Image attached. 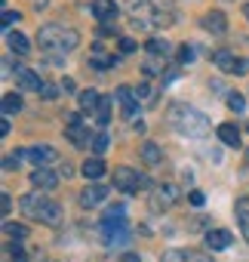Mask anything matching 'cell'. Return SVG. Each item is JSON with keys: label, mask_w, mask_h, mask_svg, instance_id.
Listing matches in <instances>:
<instances>
[{"label": "cell", "mask_w": 249, "mask_h": 262, "mask_svg": "<svg viewBox=\"0 0 249 262\" xmlns=\"http://www.w3.org/2000/svg\"><path fill=\"white\" fill-rule=\"evenodd\" d=\"M166 120L179 136H188V139H203L209 133V117L200 114L197 108H188V105H172L166 111Z\"/></svg>", "instance_id": "obj_1"}, {"label": "cell", "mask_w": 249, "mask_h": 262, "mask_svg": "<svg viewBox=\"0 0 249 262\" xmlns=\"http://www.w3.org/2000/svg\"><path fill=\"white\" fill-rule=\"evenodd\" d=\"M37 43L46 53H71L80 43V34L74 28H62V25H43L37 31Z\"/></svg>", "instance_id": "obj_2"}, {"label": "cell", "mask_w": 249, "mask_h": 262, "mask_svg": "<svg viewBox=\"0 0 249 262\" xmlns=\"http://www.w3.org/2000/svg\"><path fill=\"white\" fill-rule=\"evenodd\" d=\"M22 213L28 216V219H34V222H46V225H59L62 222V207H59V201H49V198H43V194H25L22 198Z\"/></svg>", "instance_id": "obj_3"}, {"label": "cell", "mask_w": 249, "mask_h": 262, "mask_svg": "<svg viewBox=\"0 0 249 262\" xmlns=\"http://www.w3.org/2000/svg\"><path fill=\"white\" fill-rule=\"evenodd\" d=\"M111 182H114V188L123 191V194H136V191H142V188L148 185V179H145L142 173H136L133 167H117L114 176H111Z\"/></svg>", "instance_id": "obj_4"}, {"label": "cell", "mask_w": 249, "mask_h": 262, "mask_svg": "<svg viewBox=\"0 0 249 262\" xmlns=\"http://www.w3.org/2000/svg\"><path fill=\"white\" fill-rule=\"evenodd\" d=\"M102 237H105L108 247H120L130 237V222L123 216H105L102 219Z\"/></svg>", "instance_id": "obj_5"}, {"label": "cell", "mask_w": 249, "mask_h": 262, "mask_svg": "<svg viewBox=\"0 0 249 262\" xmlns=\"http://www.w3.org/2000/svg\"><path fill=\"white\" fill-rule=\"evenodd\" d=\"M209 59H212V65H218L225 74H246V71H249V59H240V56H234V53H228V50H215Z\"/></svg>", "instance_id": "obj_6"}, {"label": "cell", "mask_w": 249, "mask_h": 262, "mask_svg": "<svg viewBox=\"0 0 249 262\" xmlns=\"http://www.w3.org/2000/svg\"><path fill=\"white\" fill-rule=\"evenodd\" d=\"M117 102H120L123 117H136V111H139V96H136L133 86H117Z\"/></svg>", "instance_id": "obj_7"}, {"label": "cell", "mask_w": 249, "mask_h": 262, "mask_svg": "<svg viewBox=\"0 0 249 262\" xmlns=\"http://www.w3.org/2000/svg\"><path fill=\"white\" fill-rule=\"evenodd\" d=\"M65 136H68L77 148H86V145H89V126H83V123H80V117L74 114V117H71V123L65 126Z\"/></svg>", "instance_id": "obj_8"}, {"label": "cell", "mask_w": 249, "mask_h": 262, "mask_svg": "<svg viewBox=\"0 0 249 262\" xmlns=\"http://www.w3.org/2000/svg\"><path fill=\"white\" fill-rule=\"evenodd\" d=\"M31 185H34L37 191H53V188L59 185V173H53V170H46V167H37V170L31 173Z\"/></svg>", "instance_id": "obj_9"}, {"label": "cell", "mask_w": 249, "mask_h": 262, "mask_svg": "<svg viewBox=\"0 0 249 262\" xmlns=\"http://www.w3.org/2000/svg\"><path fill=\"white\" fill-rule=\"evenodd\" d=\"M92 16L102 25H111L117 19V0H92Z\"/></svg>", "instance_id": "obj_10"}, {"label": "cell", "mask_w": 249, "mask_h": 262, "mask_svg": "<svg viewBox=\"0 0 249 262\" xmlns=\"http://www.w3.org/2000/svg\"><path fill=\"white\" fill-rule=\"evenodd\" d=\"M105 198H108V188H105V185H95V182H89V185L80 191V207H86V210H89V207H98Z\"/></svg>", "instance_id": "obj_11"}, {"label": "cell", "mask_w": 249, "mask_h": 262, "mask_svg": "<svg viewBox=\"0 0 249 262\" xmlns=\"http://www.w3.org/2000/svg\"><path fill=\"white\" fill-rule=\"evenodd\" d=\"M200 25H203L209 34H225V31H228V19H225L221 10H209V13L200 19Z\"/></svg>", "instance_id": "obj_12"}, {"label": "cell", "mask_w": 249, "mask_h": 262, "mask_svg": "<svg viewBox=\"0 0 249 262\" xmlns=\"http://www.w3.org/2000/svg\"><path fill=\"white\" fill-rule=\"evenodd\" d=\"M25 158L31 164H37V167H43V164L56 161V148L53 145H34V148H25Z\"/></svg>", "instance_id": "obj_13"}, {"label": "cell", "mask_w": 249, "mask_h": 262, "mask_svg": "<svg viewBox=\"0 0 249 262\" xmlns=\"http://www.w3.org/2000/svg\"><path fill=\"white\" fill-rule=\"evenodd\" d=\"M231 241H234V234L225 231V228H209V231H206V247H209V250H228Z\"/></svg>", "instance_id": "obj_14"}, {"label": "cell", "mask_w": 249, "mask_h": 262, "mask_svg": "<svg viewBox=\"0 0 249 262\" xmlns=\"http://www.w3.org/2000/svg\"><path fill=\"white\" fill-rule=\"evenodd\" d=\"M19 86H22V90H31V93H40V90L46 86V80H43L37 71L22 68V71H19Z\"/></svg>", "instance_id": "obj_15"}, {"label": "cell", "mask_w": 249, "mask_h": 262, "mask_svg": "<svg viewBox=\"0 0 249 262\" xmlns=\"http://www.w3.org/2000/svg\"><path fill=\"white\" fill-rule=\"evenodd\" d=\"M179 201V188L176 185H160L154 191V210H163V207H172Z\"/></svg>", "instance_id": "obj_16"}, {"label": "cell", "mask_w": 249, "mask_h": 262, "mask_svg": "<svg viewBox=\"0 0 249 262\" xmlns=\"http://www.w3.org/2000/svg\"><path fill=\"white\" fill-rule=\"evenodd\" d=\"M7 43H10V50H13L16 56H28V50H31V43H28V37H25L22 31H10V34H7Z\"/></svg>", "instance_id": "obj_17"}, {"label": "cell", "mask_w": 249, "mask_h": 262, "mask_svg": "<svg viewBox=\"0 0 249 262\" xmlns=\"http://www.w3.org/2000/svg\"><path fill=\"white\" fill-rule=\"evenodd\" d=\"M218 139H221L225 145H231V148H240V129H237L234 123H221V126H218Z\"/></svg>", "instance_id": "obj_18"}, {"label": "cell", "mask_w": 249, "mask_h": 262, "mask_svg": "<svg viewBox=\"0 0 249 262\" xmlns=\"http://www.w3.org/2000/svg\"><path fill=\"white\" fill-rule=\"evenodd\" d=\"M83 176H86L89 182H95L98 176H105V161H102V158H95V155H92V158H86V164H83Z\"/></svg>", "instance_id": "obj_19"}, {"label": "cell", "mask_w": 249, "mask_h": 262, "mask_svg": "<svg viewBox=\"0 0 249 262\" xmlns=\"http://www.w3.org/2000/svg\"><path fill=\"white\" fill-rule=\"evenodd\" d=\"M237 222H240V231L249 244V198H240L237 201Z\"/></svg>", "instance_id": "obj_20"}, {"label": "cell", "mask_w": 249, "mask_h": 262, "mask_svg": "<svg viewBox=\"0 0 249 262\" xmlns=\"http://www.w3.org/2000/svg\"><path fill=\"white\" fill-rule=\"evenodd\" d=\"M114 62H117V59H114L111 53H105L102 47H95V50L89 53V65H92V68H111Z\"/></svg>", "instance_id": "obj_21"}, {"label": "cell", "mask_w": 249, "mask_h": 262, "mask_svg": "<svg viewBox=\"0 0 249 262\" xmlns=\"http://www.w3.org/2000/svg\"><path fill=\"white\" fill-rule=\"evenodd\" d=\"M145 53H148V56H160V59H166V56H169V43H166L163 37H151V40L145 43Z\"/></svg>", "instance_id": "obj_22"}, {"label": "cell", "mask_w": 249, "mask_h": 262, "mask_svg": "<svg viewBox=\"0 0 249 262\" xmlns=\"http://www.w3.org/2000/svg\"><path fill=\"white\" fill-rule=\"evenodd\" d=\"M142 161H145L148 167H157V164L163 161V151H160L154 142H145V145H142Z\"/></svg>", "instance_id": "obj_23"}, {"label": "cell", "mask_w": 249, "mask_h": 262, "mask_svg": "<svg viewBox=\"0 0 249 262\" xmlns=\"http://www.w3.org/2000/svg\"><path fill=\"white\" fill-rule=\"evenodd\" d=\"M0 108H4V117L19 114V111H22V96H19V93H7V96H4V105H0Z\"/></svg>", "instance_id": "obj_24"}, {"label": "cell", "mask_w": 249, "mask_h": 262, "mask_svg": "<svg viewBox=\"0 0 249 262\" xmlns=\"http://www.w3.org/2000/svg\"><path fill=\"white\" fill-rule=\"evenodd\" d=\"M77 99H80V111H89V114H95V105H98V99H102V96H98L95 90H83Z\"/></svg>", "instance_id": "obj_25"}, {"label": "cell", "mask_w": 249, "mask_h": 262, "mask_svg": "<svg viewBox=\"0 0 249 262\" xmlns=\"http://www.w3.org/2000/svg\"><path fill=\"white\" fill-rule=\"evenodd\" d=\"M111 96H102L98 99V105H95V120H98V126H105L108 120H111Z\"/></svg>", "instance_id": "obj_26"}, {"label": "cell", "mask_w": 249, "mask_h": 262, "mask_svg": "<svg viewBox=\"0 0 249 262\" xmlns=\"http://www.w3.org/2000/svg\"><path fill=\"white\" fill-rule=\"evenodd\" d=\"M136 96H139V102L142 105H157V90L151 86V83H142V86H136Z\"/></svg>", "instance_id": "obj_27"}, {"label": "cell", "mask_w": 249, "mask_h": 262, "mask_svg": "<svg viewBox=\"0 0 249 262\" xmlns=\"http://www.w3.org/2000/svg\"><path fill=\"white\" fill-rule=\"evenodd\" d=\"M142 71H145L148 77H157V74L163 77V59H160V56H151V59L142 65Z\"/></svg>", "instance_id": "obj_28"}, {"label": "cell", "mask_w": 249, "mask_h": 262, "mask_svg": "<svg viewBox=\"0 0 249 262\" xmlns=\"http://www.w3.org/2000/svg\"><path fill=\"white\" fill-rule=\"evenodd\" d=\"M4 231H7L13 241H25V237H28V225H19V222H4Z\"/></svg>", "instance_id": "obj_29"}, {"label": "cell", "mask_w": 249, "mask_h": 262, "mask_svg": "<svg viewBox=\"0 0 249 262\" xmlns=\"http://www.w3.org/2000/svg\"><path fill=\"white\" fill-rule=\"evenodd\" d=\"M7 256H10L13 262H28V253H25V247H22L19 241H10V244H7Z\"/></svg>", "instance_id": "obj_30"}, {"label": "cell", "mask_w": 249, "mask_h": 262, "mask_svg": "<svg viewBox=\"0 0 249 262\" xmlns=\"http://www.w3.org/2000/svg\"><path fill=\"white\" fill-rule=\"evenodd\" d=\"M105 151H108V133H105V129H98V133L92 136V155L102 158Z\"/></svg>", "instance_id": "obj_31"}, {"label": "cell", "mask_w": 249, "mask_h": 262, "mask_svg": "<svg viewBox=\"0 0 249 262\" xmlns=\"http://www.w3.org/2000/svg\"><path fill=\"white\" fill-rule=\"evenodd\" d=\"M194 59H197V47L182 43V47H179V62H182V65H188V62H194Z\"/></svg>", "instance_id": "obj_32"}, {"label": "cell", "mask_w": 249, "mask_h": 262, "mask_svg": "<svg viewBox=\"0 0 249 262\" xmlns=\"http://www.w3.org/2000/svg\"><path fill=\"white\" fill-rule=\"evenodd\" d=\"M228 108H231V111H237V114H240V111H243V108H246V99H243V96H240V93H228Z\"/></svg>", "instance_id": "obj_33"}, {"label": "cell", "mask_w": 249, "mask_h": 262, "mask_svg": "<svg viewBox=\"0 0 249 262\" xmlns=\"http://www.w3.org/2000/svg\"><path fill=\"white\" fill-rule=\"evenodd\" d=\"M185 259L188 262H212V256H206L203 250H185Z\"/></svg>", "instance_id": "obj_34"}, {"label": "cell", "mask_w": 249, "mask_h": 262, "mask_svg": "<svg viewBox=\"0 0 249 262\" xmlns=\"http://www.w3.org/2000/svg\"><path fill=\"white\" fill-rule=\"evenodd\" d=\"M160 262H188V259H185V250H166Z\"/></svg>", "instance_id": "obj_35"}, {"label": "cell", "mask_w": 249, "mask_h": 262, "mask_svg": "<svg viewBox=\"0 0 249 262\" xmlns=\"http://www.w3.org/2000/svg\"><path fill=\"white\" fill-rule=\"evenodd\" d=\"M120 53H123V56L136 53V40H133V37H120Z\"/></svg>", "instance_id": "obj_36"}, {"label": "cell", "mask_w": 249, "mask_h": 262, "mask_svg": "<svg viewBox=\"0 0 249 262\" xmlns=\"http://www.w3.org/2000/svg\"><path fill=\"white\" fill-rule=\"evenodd\" d=\"M19 19H22L19 13H13V10H4V28H13Z\"/></svg>", "instance_id": "obj_37"}, {"label": "cell", "mask_w": 249, "mask_h": 262, "mask_svg": "<svg viewBox=\"0 0 249 262\" xmlns=\"http://www.w3.org/2000/svg\"><path fill=\"white\" fill-rule=\"evenodd\" d=\"M22 158H25V151H22V155H10V158H7V161H4V170H7V173H10V170H16V167H19V161H22Z\"/></svg>", "instance_id": "obj_38"}, {"label": "cell", "mask_w": 249, "mask_h": 262, "mask_svg": "<svg viewBox=\"0 0 249 262\" xmlns=\"http://www.w3.org/2000/svg\"><path fill=\"white\" fill-rule=\"evenodd\" d=\"M0 210H4V216H10V210H13V194H0Z\"/></svg>", "instance_id": "obj_39"}, {"label": "cell", "mask_w": 249, "mask_h": 262, "mask_svg": "<svg viewBox=\"0 0 249 262\" xmlns=\"http://www.w3.org/2000/svg\"><path fill=\"white\" fill-rule=\"evenodd\" d=\"M188 201H191L194 207H203V204H206V198H203V191H191V194H188Z\"/></svg>", "instance_id": "obj_40"}, {"label": "cell", "mask_w": 249, "mask_h": 262, "mask_svg": "<svg viewBox=\"0 0 249 262\" xmlns=\"http://www.w3.org/2000/svg\"><path fill=\"white\" fill-rule=\"evenodd\" d=\"M179 77V68H169V71H163V83H172Z\"/></svg>", "instance_id": "obj_41"}, {"label": "cell", "mask_w": 249, "mask_h": 262, "mask_svg": "<svg viewBox=\"0 0 249 262\" xmlns=\"http://www.w3.org/2000/svg\"><path fill=\"white\" fill-rule=\"evenodd\" d=\"M40 96H43V99H56V86H49V83H46V86L40 90Z\"/></svg>", "instance_id": "obj_42"}, {"label": "cell", "mask_w": 249, "mask_h": 262, "mask_svg": "<svg viewBox=\"0 0 249 262\" xmlns=\"http://www.w3.org/2000/svg\"><path fill=\"white\" fill-rule=\"evenodd\" d=\"M120 262H142V259H139V253H123Z\"/></svg>", "instance_id": "obj_43"}, {"label": "cell", "mask_w": 249, "mask_h": 262, "mask_svg": "<svg viewBox=\"0 0 249 262\" xmlns=\"http://www.w3.org/2000/svg\"><path fill=\"white\" fill-rule=\"evenodd\" d=\"M7 133H10V117L0 120V136H7Z\"/></svg>", "instance_id": "obj_44"}, {"label": "cell", "mask_w": 249, "mask_h": 262, "mask_svg": "<svg viewBox=\"0 0 249 262\" xmlns=\"http://www.w3.org/2000/svg\"><path fill=\"white\" fill-rule=\"evenodd\" d=\"M133 129L136 133H145V120H133Z\"/></svg>", "instance_id": "obj_45"}, {"label": "cell", "mask_w": 249, "mask_h": 262, "mask_svg": "<svg viewBox=\"0 0 249 262\" xmlns=\"http://www.w3.org/2000/svg\"><path fill=\"white\" fill-rule=\"evenodd\" d=\"M62 90L65 93H74V80H62Z\"/></svg>", "instance_id": "obj_46"}, {"label": "cell", "mask_w": 249, "mask_h": 262, "mask_svg": "<svg viewBox=\"0 0 249 262\" xmlns=\"http://www.w3.org/2000/svg\"><path fill=\"white\" fill-rule=\"evenodd\" d=\"M31 7H34V10H37V13H40V10H43V7H46V0H31Z\"/></svg>", "instance_id": "obj_47"}, {"label": "cell", "mask_w": 249, "mask_h": 262, "mask_svg": "<svg viewBox=\"0 0 249 262\" xmlns=\"http://www.w3.org/2000/svg\"><path fill=\"white\" fill-rule=\"evenodd\" d=\"M243 13H246V19H249V4H246V7H243Z\"/></svg>", "instance_id": "obj_48"}]
</instances>
